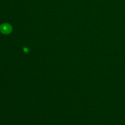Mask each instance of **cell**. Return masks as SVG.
I'll return each instance as SVG.
<instances>
[{
    "instance_id": "2",
    "label": "cell",
    "mask_w": 125,
    "mask_h": 125,
    "mask_svg": "<svg viewBox=\"0 0 125 125\" xmlns=\"http://www.w3.org/2000/svg\"><path fill=\"white\" fill-rule=\"evenodd\" d=\"M23 51H24V52L27 53V52H28V51H29V49H28L27 48H26V47H24V48H23Z\"/></svg>"
},
{
    "instance_id": "1",
    "label": "cell",
    "mask_w": 125,
    "mask_h": 125,
    "mask_svg": "<svg viewBox=\"0 0 125 125\" xmlns=\"http://www.w3.org/2000/svg\"><path fill=\"white\" fill-rule=\"evenodd\" d=\"M0 31L5 35L9 34L12 31V27L8 23H2L0 26Z\"/></svg>"
}]
</instances>
